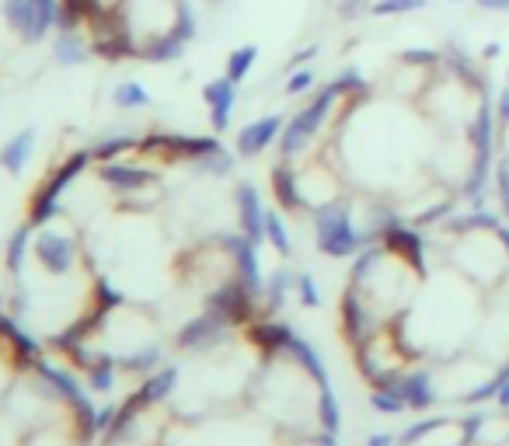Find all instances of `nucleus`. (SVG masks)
<instances>
[{"label":"nucleus","mask_w":509,"mask_h":446,"mask_svg":"<svg viewBox=\"0 0 509 446\" xmlns=\"http://www.w3.org/2000/svg\"><path fill=\"white\" fill-rule=\"evenodd\" d=\"M32 238H36V227H32V223H25V227H18V231L11 234V244H7V269H11V272H21L25 255L32 251Z\"/></svg>","instance_id":"nucleus-16"},{"label":"nucleus","mask_w":509,"mask_h":446,"mask_svg":"<svg viewBox=\"0 0 509 446\" xmlns=\"http://www.w3.org/2000/svg\"><path fill=\"white\" fill-rule=\"evenodd\" d=\"M87 150H91L94 164L119 161V158H133V154L140 150V136H133V133H109V136L94 140Z\"/></svg>","instance_id":"nucleus-11"},{"label":"nucleus","mask_w":509,"mask_h":446,"mask_svg":"<svg viewBox=\"0 0 509 446\" xmlns=\"http://www.w3.org/2000/svg\"><path fill=\"white\" fill-rule=\"evenodd\" d=\"M423 7L425 0H374L370 18H401V14H416Z\"/></svg>","instance_id":"nucleus-20"},{"label":"nucleus","mask_w":509,"mask_h":446,"mask_svg":"<svg viewBox=\"0 0 509 446\" xmlns=\"http://www.w3.org/2000/svg\"><path fill=\"white\" fill-rule=\"evenodd\" d=\"M94 307H101L105 314H116L119 307H126V300H123V293L109 283V280H98V283H94Z\"/></svg>","instance_id":"nucleus-21"},{"label":"nucleus","mask_w":509,"mask_h":446,"mask_svg":"<svg viewBox=\"0 0 509 446\" xmlns=\"http://www.w3.org/2000/svg\"><path fill=\"white\" fill-rule=\"evenodd\" d=\"M171 32L185 42V45L196 39V32H199V14H196L192 0H178V14H174V28H171Z\"/></svg>","instance_id":"nucleus-19"},{"label":"nucleus","mask_w":509,"mask_h":446,"mask_svg":"<svg viewBox=\"0 0 509 446\" xmlns=\"http://www.w3.org/2000/svg\"><path fill=\"white\" fill-rule=\"evenodd\" d=\"M87 56H94L91 39H87L85 28H60L56 39H53V60L60 67H81Z\"/></svg>","instance_id":"nucleus-10"},{"label":"nucleus","mask_w":509,"mask_h":446,"mask_svg":"<svg viewBox=\"0 0 509 446\" xmlns=\"http://www.w3.org/2000/svg\"><path fill=\"white\" fill-rule=\"evenodd\" d=\"M314 56H318V42H314V45H303L300 53H294V56H290V63H287V70L307 67V60H314Z\"/></svg>","instance_id":"nucleus-26"},{"label":"nucleus","mask_w":509,"mask_h":446,"mask_svg":"<svg viewBox=\"0 0 509 446\" xmlns=\"http://www.w3.org/2000/svg\"><path fill=\"white\" fill-rule=\"evenodd\" d=\"M112 105L123 109V112L147 109V105H150V94H147V87L140 81H123V84H116V91H112Z\"/></svg>","instance_id":"nucleus-14"},{"label":"nucleus","mask_w":509,"mask_h":446,"mask_svg":"<svg viewBox=\"0 0 509 446\" xmlns=\"http://www.w3.org/2000/svg\"><path fill=\"white\" fill-rule=\"evenodd\" d=\"M32 150H36V133L32 129H21L18 136H11L4 147H0V167L7 174H21V167L32 161Z\"/></svg>","instance_id":"nucleus-13"},{"label":"nucleus","mask_w":509,"mask_h":446,"mask_svg":"<svg viewBox=\"0 0 509 446\" xmlns=\"http://www.w3.org/2000/svg\"><path fill=\"white\" fill-rule=\"evenodd\" d=\"M265 206L258 199V192H254V185H241L238 189V220H241V234L248 238V241H262L265 238Z\"/></svg>","instance_id":"nucleus-9"},{"label":"nucleus","mask_w":509,"mask_h":446,"mask_svg":"<svg viewBox=\"0 0 509 446\" xmlns=\"http://www.w3.org/2000/svg\"><path fill=\"white\" fill-rule=\"evenodd\" d=\"M374 11V0H339V18L342 21H360V18H370Z\"/></svg>","instance_id":"nucleus-25"},{"label":"nucleus","mask_w":509,"mask_h":446,"mask_svg":"<svg viewBox=\"0 0 509 446\" xmlns=\"http://www.w3.org/2000/svg\"><path fill=\"white\" fill-rule=\"evenodd\" d=\"M279 133H283V116H262V119L248 122L238 133V154L241 158L262 154L265 147H272V140H279Z\"/></svg>","instance_id":"nucleus-7"},{"label":"nucleus","mask_w":509,"mask_h":446,"mask_svg":"<svg viewBox=\"0 0 509 446\" xmlns=\"http://www.w3.org/2000/svg\"><path fill=\"white\" fill-rule=\"evenodd\" d=\"M314 87V67H297V70H287V94L297 98V94H307Z\"/></svg>","instance_id":"nucleus-23"},{"label":"nucleus","mask_w":509,"mask_h":446,"mask_svg":"<svg viewBox=\"0 0 509 446\" xmlns=\"http://www.w3.org/2000/svg\"><path fill=\"white\" fill-rule=\"evenodd\" d=\"M91 161H94V158H91V150H77V154H70L67 161L60 164V167L45 178L43 189L32 196V206H28V223H32V227H45V223H53V220L60 216L67 189L85 174V167Z\"/></svg>","instance_id":"nucleus-2"},{"label":"nucleus","mask_w":509,"mask_h":446,"mask_svg":"<svg viewBox=\"0 0 509 446\" xmlns=\"http://www.w3.org/2000/svg\"><path fill=\"white\" fill-rule=\"evenodd\" d=\"M230 154H227V150H223V147H213L210 154H203V158H199V161H196V167H199V171H206V174H227V171H230Z\"/></svg>","instance_id":"nucleus-24"},{"label":"nucleus","mask_w":509,"mask_h":446,"mask_svg":"<svg viewBox=\"0 0 509 446\" xmlns=\"http://www.w3.org/2000/svg\"><path fill=\"white\" fill-rule=\"evenodd\" d=\"M158 363H161V345H158V342H150V345H143V349H133V353H126V356L119 360V366L129 369V373H154Z\"/></svg>","instance_id":"nucleus-17"},{"label":"nucleus","mask_w":509,"mask_h":446,"mask_svg":"<svg viewBox=\"0 0 509 446\" xmlns=\"http://www.w3.org/2000/svg\"><path fill=\"white\" fill-rule=\"evenodd\" d=\"M32 255L36 262L43 265L49 276H70L81 262V244L74 234L67 231H56V227H36V238H32Z\"/></svg>","instance_id":"nucleus-3"},{"label":"nucleus","mask_w":509,"mask_h":446,"mask_svg":"<svg viewBox=\"0 0 509 446\" xmlns=\"http://www.w3.org/2000/svg\"><path fill=\"white\" fill-rule=\"evenodd\" d=\"M227 325H230V318H227V314H220L216 307H206V311H203L196 321H189V325L182 328L178 345H182V349H199V345H210V342H216V335H220Z\"/></svg>","instance_id":"nucleus-8"},{"label":"nucleus","mask_w":509,"mask_h":446,"mask_svg":"<svg viewBox=\"0 0 509 446\" xmlns=\"http://www.w3.org/2000/svg\"><path fill=\"white\" fill-rule=\"evenodd\" d=\"M87 391H94V394H109L112 387H116V373H119V363L116 360H98L94 366H87Z\"/></svg>","instance_id":"nucleus-15"},{"label":"nucleus","mask_w":509,"mask_h":446,"mask_svg":"<svg viewBox=\"0 0 509 446\" xmlns=\"http://www.w3.org/2000/svg\"><path fill=\"white\" fill-rule=\"evenodd\" d=\"M7 28L21 42L36 45L49 32H60V18H63V0H4L0 7Z\"/></svg>","instance_id":"nucleus-1"},{"label":"nucleus","mask_w":509,"mask_h":446,"mask_svg":"<svg viewBox=\"0 0 509 446\" xmlns=\"http://www.w3.org/2000/svg\"><path fill=\"white\" fill-rule=\"evenodd\" d=\"M182 53H185V42L178 39L174 32H165V36H154V39L140 42L133 60H147V63H174V60H182Z\"/></svg>","instance_id":"nucleus-12"},{"label":"nucleus","mask_w":509,"mask_h":446,"mask_svg":"<svg viewBox=\"0 0 509 446\" xmlns=\"http://www.w3.org/2000/svg\"><path fill=\"white\" fill-rule=\"evenodd\" d=\"M474 7L485 14H509V0H474Z\"/></svg>","instance_id":"nucleus-27"},{"label":"nucleus","mask_w":509,"mask_h":446,"mask_svg":"<svg viewBox=\"0 0 509 446\" xmlns=\"http://www.w3.org/2000/svg\"><path fill=\"white\" fill-rule=\"evenodd\" d=\"M450 4H461V0H450Z\"/></svg>","instance_id":"nucleus-30"},{"label":"nucleus","mask_w":509,"mask_h":446,"mask_svg":"<svg viewBox=\"0 0 509 446\" xmlns=\"http://www.w3.org/2000/svg\"><path fill=\"white\" fill-rule=\"evenodd\" d=\"M32 373H39V377H43V384L56 394V401H60V405H67L70 411H85V408H91L85 384L77 380V373H74V369H67V366H60L56 360H45L43 356L39 363L32 366Z\"/></svg>","instance_id":"nucleus-5"},{"label":"nucleus","mask_w":509,"mask_h":446,"mask_svg":"<svg viewBox=\"0 0 509 446\" xmlns=\"http://www.w3.org/2000/svg\"><path fill=\"white\" fill-rule=\"evenodd\" d=\"M203 101H206V109H210V122L216 133H223L227 126H230V112H234V101H238V84L230 81L227 74L223 77H216L203 87Z\"/></svg>","instance_id":"nucleus-6"},{"label":"nucleus","mask_w":509,"mask_h":446,"mask_svg":"<svg viewBox=\"0 0 509 446\" xmlns=\"http://www.w3.org/2000/svg\"><path fill=\"white\" fill-rule=\"evenodd\" d=\"M254 60H258V45H252V42H248V45H238V49L227 56V70H223V74L234 84H241L252 74Z\"/></svg>","instance_id":"nucleus-18"},{"label":"nucleus","mask_w":509,"mask_h":446,"mask_svg":"<svg viewBox=\"0 0 509 446\" xmlns=\"http://www.w3.org/2000/svg\"><path fill=\"white\" fill-rule=\"evenodd\" d=\"M210 4H223V0H210Z\"/></svg>","instance_id":"nucleus-29"},{"label":"nucleus","mask_w":509,"mask_h":446,"mask_svg":"<svg viewBox=\"0 0 509 446\" xmlns=\"http://www.w3.org/2000/svg\"><path fill=\"white\" fill-rule=\"evenodd\" d=\"M496 116L503 122H509V84L499 91V101H496Z\"/></svg>","instance_id":"nucleus-28"},{"label":"nucleus","mask_w":509,"mask_h":446,"mask_svg":"<svg viewBox=\"0 0 509 446\" xmlns=\"http://www.w3.org/2000/svg\"><path fill=\"white\" fill-rule=\"evenodd\" d=\"M314 227H318V244H321V251H328V255H349V251L356 247V241H360L356 223H352L349 209L342 203L321 206V209L314 213Z\"/></svg>","instance_id":"nucleus-4"},{"label":"nucleus","mask_w":509,"mask_h":446,"mask_svg":"<svg viewBox=\"0 0 509 446\" xmlns=\"http://www.w3.org/2000/svg\"><path fill=\"white\" fill-rule=\"evenodd\" d=\"M265 238L272 241V247H276V251H283V255L290 251V234H287V223H283V220H279V213H272V209L265 213Z\"/></svg>","instance_id":"nucleus-22"}]
</instances>
